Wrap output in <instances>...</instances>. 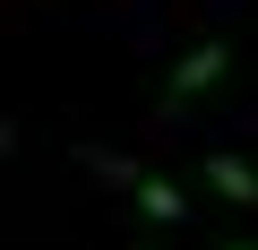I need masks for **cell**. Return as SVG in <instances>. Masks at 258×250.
<instances>
[{"label": "cell", "instance_id": "obj_1", "mask_svg": "<svg viewBox=\"0 0 258 250\" xmlns=\"http://www.w3.org/2000/svg\"><path fill=\"white\" fill-rule=\"evenodd\" d=\"M224 69H232V43H189V52L164 69V104H172V112H181V104H198Z\"/></svg>", "mask_w": 258, "mask_h": 250}, {"label": "cell", "instance_id": "obj_2", "mask_svg": "<svg viewBox=\"0 0 258 250\" xmlns=\"http://www.w3.org/2000/svg\"><path fill=\"white\" fill-rule=\"evenodd\" d=\"M138 216H147V224H189V190H181L172 173H147V181H138Z\"/></svg>", "mask_w": 258, "mask_h": 250}, {"label": "cell", "instance_id": "obj_3", "mask_svg": "<svg viewBox=\"0 0 258 250\" xmlns=\"http://www.w3.org/2000/svg\"><path fill=\"white\" fill-rule=\"evenodd\" d=\"M198 173H207V181H215V190H224L232 207H258V164H241V156H224V147H215V156H207Z\"/></svg>", "mask_w": 258, "mask_h": 250}, {"label": "cell", "instance_id": "obj_4", "mask_svg": "<svg viewBox=\"0 0 258 250\" xmlns=\"http://www.w3.org/2000/svg\"><path fill=\"white\" fill-rule=\"evenodd\" d=\"M78 164L86 173H103L112 190H129V198H138V181H147V164H129V156H112V147H78Z\"/></svg>", "mask_w": 258, "mask_h": 250}, {"label": "cell", "instance_id": "obj_5", "mask_svg": "<svg viewBox=\"0 0 258 250\" xmlns=\"http://www.w3.org/2000/svg\"><path fill=\"white\" fill-rule=\"evenodd\" d=\"M215 250H258V241H215Z\"/></svg>", "mask_w": 258, "mask_h": 250}]
</instances>
